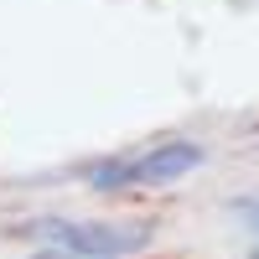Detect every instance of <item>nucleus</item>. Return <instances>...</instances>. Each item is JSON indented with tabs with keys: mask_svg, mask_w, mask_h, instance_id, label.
<instances>
[{
	"mask_svg": "<svg viewBox=\"0 0 259 259\" xmlns=\"http://www.w3.org/2000/svg\"><path fill=\"white\" fill-rule=\"evenodd\" d=\"M207 161V150L197 140H161L140 150V156H114V161H99L89 171V187L94 192H114V187H166L187 177V171H197Z\"/></svg>",
	"mask_w": 259,
	"mask_h": 259,
	"instance_id": "obj_1",
	"label": "nucleus"
},
{
	"mask_svg": "<svg viewBox=\"0 0 259 259\" xmlns=\"http://www.w3.org/2000/svg\"><path fill=\"white\" fill-rule=\"evenodd\" d=\"M36 239L62 244V249H83V254H99V259H124V254H140L156 239V223L150 218H94V223H68V218H41L26 223Z\"/></svg>",
	"mask_w": 259,
	"mask_h": 259,
	"instance_id": "obj_2",
	"label": "nucleus"
},
{
	"mask_svg": "<svg viewBox=\"0 0 259 259\" xmlns=\"http://www.w3.org/2000/svg\"><path fill=\"white\" fill-rule=\"evenodd\" d=\"M26 259H99V254H83V249H62V244H47V249H36Z\"/></svg>",
	"mask_w": 259,
	"mask_h": 259,
	"instance_id": "obj_3",
	"label": "nucleus"
},
{
	"mask_svg": "<svg viewBox=\"0 0 259 259\" xmlns=\"http://www.w3.org/2000/svg\"><path fill=\"white\" fill-rule=\"evenodd\" d=\"M233 218H244V223L259 233V197H244V202H233Z\"/></svg>",
	"mask_w": 259,
	"mask_h": 259,
	"instance_id": "obj_4",
	"label": "nucleus"
},
{
	"mask_svg": "<svg viewBox=\"0 0 259 259\" xmlns=\"http://www.w3.org/2000/svg\"><path fill=\"white\" fill-rule=\"evenodd\" d=\"M249 259H259V244H254V249H249Z\"/></svg>",
	"mask_w": 259,
	"mask_h": 259,
	"instance_id": "obj_5",
	"label": "nucleus"
}]
</instances>
